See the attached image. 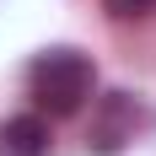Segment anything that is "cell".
I'll return each mask as SVG.
<instances>
[{
  "mask_svg": "<svg viewBox=\"0 0 156 156\" xmlns=\"http://www.w3.org/2000/svg\"><path fill=\"white\" fill-rule=\"evenodd\" d=\"M92 86H97V70H92V59L81 48H43L27 65V92H32V102L48 119L81 113L86 97H92Z\"/></svg>",
  "mask_w": 156,
  "mask_h": 156,
  "instance_id": "obj_1",
  "label": "cell"
},
{
  "mask_svg": "<svg viewBox=\"0 0 156 156\" xmlns=\"http://www.w3.org/2000/svg\"><path fill=\"white\" fill-rule=\"evenodd\" d=\"M145 124H151V113H145V102L135 92H108V97H97V108H92L86 151L92 156H119V151H129V140Z\"/></svg>",
  "mask_w": 156,
  "mask_h": 156,
  "instance_id": "obj_2",
  "label": "cell"
},
{
  "mask_svg": "<svg viewBox=\"0 0 156 156\" xmlns=\"http://www.w3.org/2000/svg\"><path fill=\"white\" fill-rule=\"evenodd\" d=\"M0 156H48V124L38 113H16L0 124Z\"/></svg>",
  "mask_w": 156,
  "mask_h": 156,
  "instance_id": "obj_3",
  "label": "cell"
},
{
  "mask_svg": "<svg viewBox=\"0 0 156 156\" xmlns=\"http://www.w3.org/2000/svg\"><path fill=\"white\" fill-rule=\"evenodd\" d=\"M102 11H108L113 22H151L156 0H102Z\"/></svg>",
  "mask_w": 156,
  "mask_h": 156,
  "instance_id": "obj_4",
  "label": "cell"
}]
</instances>
